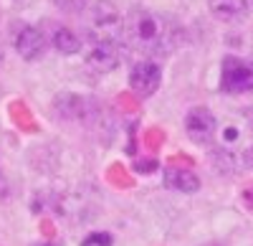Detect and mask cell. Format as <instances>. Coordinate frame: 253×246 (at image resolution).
I'll use <instances>...</instances> for the list:
<instances>
[{"instance_id": "obj_1", "label": "cell", "mask_w": 253, "mask_h": 246, "mask_svg": "<svg viewBox=\"0 0 253 246\" xmlns=\"http://www.w3.org/2000/svg\"><path fill=\"white\" fill-rule=\"evenodd\" d=\"M182 44V28L172 18L134 8L126 13L122 23V46L124 51L142 58H165Z\"/></svg>"}, {"instance_id": "obj_2", "label": "cell", "mask_w": 253, "mask_h": 246, "mask_svg": "<svg viewBox=\"0 0 253 246\" xmlns=\"http://www.w3.org/2000/svg\"><path fill=\"white\" fill-rule=\"evenodd\" d=\"M89 41H122V23L124 18L109 0H94L89 3Z\"/></svg>"}, {"instance_id": "obj_3", "label": "cell", "mask_w": 253, "mask_h": 246, "mask_svg": "<svg viewBox=\"0 0 253 246\" xmlns=\"http://www.w3.org/2000/svg\"><path fill=\"white\" fill-rule=\"evenodd\" d=\"M220 89L228 94H248L253 92V61L225 56L220 66Z\"/></svg>"}, {"instance_id": "obj_4", "label": "cell", "mask_w": 253, "mask_h": 246, "mask_svg": "<svg viewBox=\"0 0 253 246\" xmlns=\"http://www.w3.org/2000/svg\"><path fill=\"white\" fill-rule=\"evenodd\" d=\"M124 46L122 41H89L86 66L96 74H109L122 64Z\"/></svg>"}, {"instance_id": "obj_5", "label": "cell", "mask_w": 253, "mask_h": 246, "mask_svg": "<svg viewBox=\"0 0 253 246\" xmlns=\"http://www.w3.org/2000/svg\"><path fill=\"white\" fill-rule=\"evenodd\" d=\"M13 46L15 51L23 56L26 61H36L46 53L48 49V38L46 33L36 28V26H28V23H20L13 28Z\"/></svg>"}, {"instance_id": "obj_6", "label": "cell", "mask_w": 253, "mask_h": 246, "mask_svg": "<svg viewBox=\"0 0 253 246\" xmlns=\"http://www.w3.org/2000/svg\"><path fill=\"white\" fill-rule=\"evenodd\" d=\"M160 81H162V69L152 58H142L129 69V87L139 97H152L160 89Z\"/></svg>"}, {"instance_id": "obj_7", "label": "cell", "mask_w": 253, "mask_h": 246, "mask_svg": "<svg viewBox=\"0 0 253 246\" xmlns=\"http://www.w3.org/2000/svg\"><path fill=\"white\" fill-rule=\"evenodd\" d=\"M185 132L187 137L195 142V145H210L218 132V122H215V114L205 109V107H195L190 109L187 117H185Z\"/></svg>"}, {"instance_id": "obj_8", "label": "cell", "mask_w": 253, "mask_h": 246, "mask_svg": "<svg viewBox=\"0 0 253 246\" xmlns=\"http://www.w3.org/2000/svg\"><path fill=\"white\" fill-rule=\"evenodd\" d=\"M208 8L223 23H241L248 18V0H208Z\"/></svg>"}, {"instance_id": "obj_9", "label": "cell", "mask_w": 253, "mask_h": 246, "mask_svg": "<svg viewBox=\"0 0 253 246\" xmlns=\"http://www.w3.org/2000/svg\"><path fill=\"white\" fill-rule=\"evenodd\" d=\"M165 186L172 191H180V193H195L200 188V178L193 170H185V168H167Z\"/></svg>"}, {"instance_id": "obj_10", "label": "cell", "mask_w": 253, "mask_h": 246, "mask_svg": "<svg viewBox=\"0 0 253 246\" xmlns=\"http://www.w3.org/2000/svg\"><path fill=\"white\" fill-rule=\"evenodd\" d=\"M48 44H53L56 51L66 53V56L81 51V38H79L76 31H71L69 26H56L53 33H51V41H48Z\"/></svg>"}, {"instance_id": "obj_11", "label": "cell", "mask_w": 253, "mask_h": 246, "mask_svg": "<svg viewBox=\"0 0 253 246\" xmlns=\"http://www.w3.org/2000/svg\"><path fill=\"white\" fill-rule=\"evenodd\" d=\"M91 0H53V5L61 10V13H69V15H76V13H84L89 8Z\"/></svg>"}, {"instance_id": "obj_12", "label": "cell", "mask_w": 253, "mask_h": 246, "mask_svg": "<svg viewBox=\"0 0 253 246\" xmlns=\"http://www.w3.org/2000/svg\"><path fill=\"white\" fill-rule=\"evenodd\" d=\"M243 162L248 168H253V145H248L246 150H243Z\"/></svg>"}, {"instance_id": "obj_13", "label": "cell", "mask_w": 253, "mask_h": 246, "mask_svg": "<svg viewBox=\"0 0 253 246\" xmlns=\"http://www.w3.org/2000/svg\"><path fill=\"white\" fill-rule=\"evenodd\" d=\"M243 200H246V203H248V206L253 208V186H251V188H248V191L243 193Z\"/></svg>"}, {"instance_id": "obj_14", "label": "cell", "mask_w": 253, "mask_h": 246, "mask_svg": "<svg viewBox=\"0 0 253 246\" xmlns=\"http://www.w3.org/2000/svg\"><path fill=\"white\" fill-rule=\"evenodd\" d=\"M246 122H248V127H251V132H253V104L246 109Z\"/></svg>"}, {"instance_id": "obj_15", "label": "cell", "mask_w": 253, "mask_h": 246, "mask_svg": "<svg viewBox=\"0 0 253 246\" xmlns=\"http://www.w3.org/2000/svg\"><path fill=\"white\" fill-rule=\"evenodd\" d=\"M0 193H5V175H3V168H0Z\"/></svg>"}, {"instance_id": "obj_16", "label": "cell", "mask_w": 253, "mask_h": 246, "mask_svg": "<svg viewBox=\"0 0 253 246\" xmlns=\"http://www.w3.org/2000/svg\"><path fill=\"white\" fill-rule=\"evenodd\" d=\"M3 58H5V51H3V44H0V64H3Z\"/></svg>"}, {"instance_id": "obj_17", "label": "cell", "mask_w": 253, "mask_h": 246, "mask_svg": "<svg viewBox=\"0 0 253 246\" xmlns=\"http://www.w3.org/2000/svg\"><path fill=\"white\" fill-rule=\"evenodd\" d=\"M36 246H56V244H36Z\"/></svg>"}, {"instance_id": "obj_18", "label": "cell", "mask_w": 253, "mask_h": 246, "mask_svg": "<svg viewBox=\"0 0 253 246\" xmlns=\"http://www.w3.org/2000/svg\"><path fill=\"white\" fill-rule=\"evenodd\" d=\"M205 246H220V244H205Z\"/></svg>"}]
</instances>
